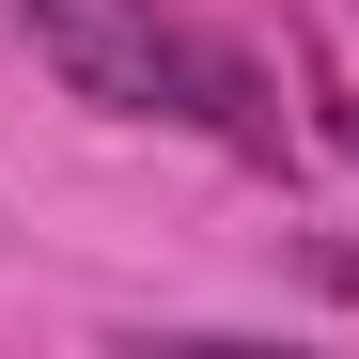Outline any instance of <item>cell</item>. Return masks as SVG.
Returning a JSON list of instances; mask_svg holds the SVG:
<instances>
[{"label": "cell", "mask_w": 359, "mask_h": 359, "mask_svg": "<svg viewBox=\"0 0 359 359\" xmlns=\"http://www.w3.org/2000/svg\"><path fill=\"white\" fill-rule=\"evenodd\" d=\"M47 79L109 126H203V32H172L156 0H16Z\"/></svg>", "instance_id": "6da1fadb"}, {"label": "cell", "mask_w": 359, "mask_h": 359, "mask_svg": "<svg viewBox=\"0 0 359 359\" xmlns=\"http://www.w3.org/2000/svg\"><path fill=\"white\" fill-rule=\"evenodd\" d=\"M203 126L250 156V172L281 156V109H266V63H250V47H203Z\"/></svg>", "instance_id": "7a4b0ae2"}, {"label": "cell", "mask_w": 359, "mask_h": 359, "mask_svg": "<svg viewBox=\"0 0 359 359\" xmlns=\"http://www.w3.org/2000/svg\"><path fill=\"white\" fill-rule=\"evenodd\" d=\"M313 109H328V141H344V156H359V94H313Z\"/></svg>", "instance_id": "3957f363"}]
</instances>
